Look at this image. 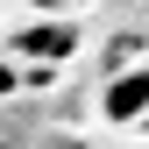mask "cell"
<instances>
[{
    "instance_id": "cell-1",
    "label": "cell",
    "mask_w": 149,
    "mask_h": 149,
    "mask_svg": "<svg viewBox=\"0 0 149 149\" xmlns=\"http://www.w3.org/2000/svg\"><path fill=\"white\" fill-rule=\"evenodd\" d=\"M107 121H149V71H128V78H114L100 92Z\"/></svg>"
},
{
    "instance_id": "cell-2",
    "label": "cell",
    "mask_w": 149,
    "mask_h": 149,
    "mask_svg": "<svg viewBox=\"0 0 149 149\" xmlns=\"http://www.w3.org/2000/svg\"><path fill=\"white\" fill-rule=\"evenodd\" d=\"M14 50H22V57H36V50H43V57H71V50H78V29H64V22H36L29 36H14Z\"/></svg>"
}]
</instances>
